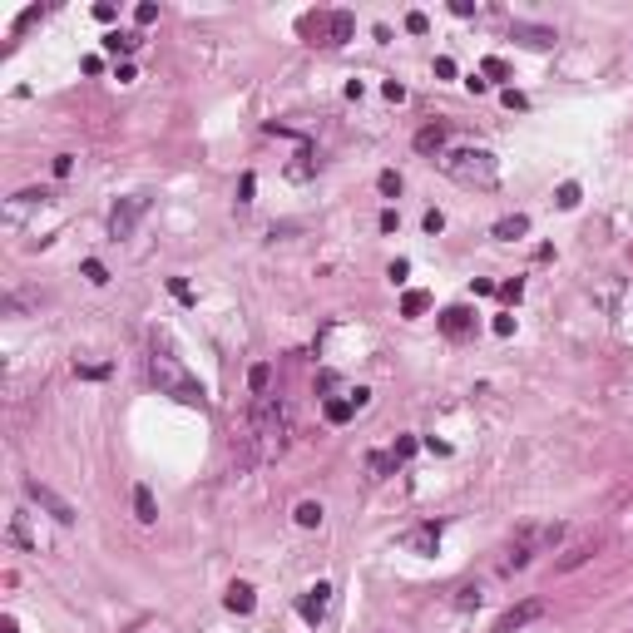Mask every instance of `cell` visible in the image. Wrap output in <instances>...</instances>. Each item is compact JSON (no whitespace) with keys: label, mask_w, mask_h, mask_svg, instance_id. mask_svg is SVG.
I'll use <instances>...</instances> for the list:
<instances>
[{"label":"cell","mask_w":633,"mask_h":633,"mask_svg":"<svg viewBox=\"0 0 633 633\" xmlns=\"http://www.w3.org/2000/svg\"><path fill=\"white\" fill-rule=\"evenodd\" d=\"M500 297H505V302H520V297H525V282H520V277L505 282V287H500Z\"/></svg>","instance_id":"32"},{"label":"cell","mask_w":633,"mask_h":633,"mask_svg":"<svg viewBox=\"0 0 633 633\" xmlns=\"http://www.w3.org/2000/svg\"><path fill=\"white\" fill-rule=\"evenodd\" d=\"M134 520L139 525H158V505H154V490L149 485H134Z\"/></svg>","instance_id":"13"},{"label":"cell","mask_w":633,"mask_h":633,"mask_svg":"<svg viewBox=\"0 0 633 633\" xmlns=\"http://www.w3.org/2000/svg\"><path fill=\"white\" fill-rule=\"evenodd\" d=\"M10 539H15V544H30V530H25V514H15V520H10Z\"/></svg>","instance_id":"35"},{"label":"cell","mask_w":633,"mask_h":633,"mask_svg":"<svg viewBox=\"0 0 633 633\" xmlns=\"http://www.w3.org/2000/svg\"><path fill=\"white\" fill-rule=\"evenodd\" d=\"M144 45V35H134V30H114V35H104V50L109 54H134Z\"/></svg>","instance_id":"17"},{"label":"cell","mask_w":633,"mask_h":633,"mask_svg":"<svg viewBox=\"0 0 633 633\" xmlns=\"http://www.w3.org/2000/svg\"><path fill=\"white\" fill-rule=\"evenodd\" d=\"M500 99H505V109H530V99H525V94H514V89H505Z\"/></svg>","instance_id":"40"},{"label":"cell","mask_w":633,"mask_h":633,"mask_svg":"<svg viewBox=\"0 0 633 633\" xmlns=\"http://www.w3.org/2000/svg\"><path fill=\"white\" fill-rule=\"evenodd\" d=\"M391 455H396V460H406V455H416V440H411V435H401V440H396V450H391Z\"/></svg>","instance_id":"38"},{"label":"cell","mask_w":633,"mask_h":633,"mask_svg":"<svg viewBox=\"0 0 633 633\" xmlns=\"http://www.w3.org/2000/svg\"><path fill=\"white\" fill-rule=\"evenodd\" d=\"M149 376L158 381V391H163V396L184 401V406H203V401H208V396H203V386L184 371V362H179L174 352H168V347H158V341H154V357H149Z\"/></svg>","instance_id":"3"},{"label":"cell","mask_w":633,"mask_h":633,"mask_svg":"<svg viewBox=\"0 0 633 633\" xmlns=\"http://www.w3.org/2000/svg\"><path fill=\"white\" fill-rule=\"evenodd\" d=\"M25 500H30V505H40V509L50 514V520H60V525H75V520H80V514H75V505H70L65 495H54V490H50L45 480H35V475H25Z\"/></svg>","instance_id":"6"},{"label":"cell","mask_w":633,"mask_h":633,"mask_svg":"<svg viewBox=\"0 0 633 633\" xmlns=\"http://www.w3.org/2000/svg\"><path fill=\"white\" fill-rule=\"evenodd\" d=\"M114 80H119V84H134L139 75H134V65H119V70H114Z\"/></svg>","instance_id":"46"},{"label":"cell","mask_w":633,"mask_h":633,"mask_svg":"<svg viewBox=\"0 0 633 633\" xmlns=\"http://www.w3.org/2000/svg\"><path fill=\"white\" fill-rule=\"evenodd\" d=\"M470 327H475L470 307H445V312H440V332H445V336H466Z\"/></svg>","instance_id":"12"},{"label":"cell","mask_w":633,"mask_h":633,"mask_svg":"<svg viewBox=\"0 0 633 633\" xmlns=\"http://www.w3.org/2000/svg\"><path fill=\"white\" fill-rule=\"evenodd\" d=\"M525 233H530V218H525V213H509V218L495 223V238H500V243H514V238H525Z\"/></svg>","instance_id":"14"},{"label":"cell","mask_w":633,"mask_h":633,"mask_svg":"<svg viewBox=\"0 0 633 633\" xmlns=\"http://www.w3.org/2000/svg\"><path fill=\"white\" fill-rule=\"evenodd\" d=\"M440 228H445V213L431 208V213H426V233H440Z\"/></svg>","instance_id":"41"},{"label":"cell","mask_w":633,"mask_h":633,"mask_svg":"<svg viewBox=\"0 0 633 633\" xmlns=\"http://www.w3.org/2000/svg\"><path fill=\"white\" fill-rule=\"evenodd\" d=\"M84 277H89L94 287H104V282H109V267H104L99 258H89V262H84Z\"/></svg>","instance_id":"28"},{"label":"cell","mask_w":633,"mask_h":633,"mask_svg":"<svg viewBox=\"0 0 633 633\" xmlns=\"http://www.w3.org/2000/svg\"><path fill=\"white\" fill-rule=\"evenodd\" d=\"M396 228H401V218H396V208H386L381 213V233H396Z\"/></svg>","instance_id":"44"},{"label":"cell","mask_w":633,"mask_h":633,"mask_svg":"<svg viewBox=\"0 0 633 633\" xmlns=\"http://www.w3.org/2000/svg\"><path fill=\"white\" fill-rule=\"evenodd\" d=\"M416 149H421V154H435V158H440V154H445V124H426V129L416 134Z\"/></svg>","instance_id":"15"},{"label":"cell","mask_w":633,"mask_h":633,"mask_svg":"<svg viewBox=\"0 0 633 633\" xmlns=\"http://www.w3.org/2000/svg\"><path fill=\"white\" fill-rule=\"evenodd\" d=\"M435 80H455V60H445V54H440V60H435Z\"/></svg>","instance_id":"43"},{"label":"cell","mask_w":633,"mask_h":633,"mask_svg":"<svg viewBox=\"0 0 633 633\" xmlns=\"http://www.w3.org/2000/svg\"><path fill=\"white\" fill-rule=\"evenodd\" d=\"M292 520H297L302 530H317V525H322V505H317V500H302V505L292 509Z\"/></svg>","instance_id":"22"},{"label":"cell","mask_w":633,"mask_h":633,"mask_svg":"<svg viewBox=\"0 0 633 633\" xmlns=\"http://www.w3.org/2000/svg\"><path fill=\"white\" fill-rule=\"evenodd\" d=\"M535 618H544V604H539V599H525V604H514V609L495 623V633H520V628H530Z\"/></svg>","instance_id":"9"},{"label":"cell","mask_w":633,"mask_h":633,"mask_svg":"<svg viewBox=\"0 0 633 633\" xmlns=\"http://www.w3.org/2000/svg\"><path fill=\"white\" fill-rule=\"evenodd\" d=\"M599 544H604L599 535H589V539H579V544H569V549H564V554L554 559V569H559V574H574L579 564H589V559L599 554Z\"/></svg>","instance_id":"10"},{"label":"cell","mask_w":633,"mask_h":633,"mask_svg":"<svg viewBox=\"0 0 633 633\" xmlns=\"http://www.w3.org/2000/svg\"><path fill=\"white\" fill-rule=\"evenodd\" d=\"M381 94H386L391 104H401V99H406V84H401V80H386V84H381Z\"/></svg>","instance_id":"33"},{"label":"cell","mask_w":633,"mask_h":633,"mask_svg":"<svg viewBox=\"0 0 633 633\" xmlns=\"http://www.w3.org/2000/svg\"><path fill=\"white\" fill-rule=\"evenodd\" d=\"M75 376H80V381H104L109 366H75Z\"/></svg>","instance_id":"37"},{"label":"cell","mask_w":633,"mask_h":633,"mask_svg":"<svg viewBox=\"0 0 633 633\" xmlns=\"http://www.w3.org/2000/svg\"><path fill=\"white\" fill-rule=\"evenodd\" d=\"M322 416H327L332 426H347V421L357 416V406H352V396H332L327 406H322Z\"/></svg>","instance_id":"18"},{"label":"cell","mask_w":633,"mask_h":633,"mask_svg":"<svg viewBox=\"0 0 633 633\" xmlns=\"http://www.w3.org/2000/svg\"><path fill=\"white\" fill-rule=\"evenodd\" d=\"M559 539H564V525L559 520H549V525H520L509 535V544H505V559H500V569L505 574H514V569H530L535 564V554H549V549H559Z\"/></svg>","instance_id":"2"},{"label":"cell","mask_w":633,"mask_h":633,"mask_svg":"<svg viewBox=\"0 0 633 633\" xmlns=\"http://www.w3.org/2000/svg\"><path fill=\"white\" fill-rule=\"evenodd\" d=\"M440 174L466 184V188H495L500 184V158L490 149H445L440 154Z\"/></svg>","instance_id":"1"},{"label":"cell","mask_w":633,"mask_h":633,"mask_svg":"<svg viewBox=\"0 0 633 633\" xmlns=\"http://www.w3.org/2000/svg\"><path fill=\"white\" fill-rule=\"evenodd\" d=\"M480 599H485V594H480V584H460V589L450 594V604H455V609H475Z\"/></svg>","instance_id":"23"},{"label":"cell","mask_w":633,"mask_h":633,"mask_svg":"<svg viewBox=\"0 0 633 633\" xmlns=\"http://www.w3.org/2000/svg\"><path fill=\"white\" fill-rule=\"evenodd\" d=\"M509 332H514V317H509V312H505V317H495V336H509Z\"/></svg>","instance_id":"45"},{"label":"cell","mask_w":633,"mask_h":633,"mask_svg":"<svg viewBox=\"0 0 633 633\" xmlns=\"http://www.w3.org/2000/svg\"><path fill=\"white\" fill-rule=\"evenodd\" d=\"M248 391H253V396H272V366H267V362H258V366L248 371Z\"/></svg>","instance_id":"20"},{"label":"cell","mask_w":633,"mask_h":633,"mask_svg":"<svg viewBox=\"0 0 633 633\" xmlns=\"http://www.w3.org/2000/svg\"><path fill=\"white\" fill-rule=\"evenodd\" d=\"M168 292H174L184 307H193V292H188V282H184V277H168Z\"/></svg>","instance_id":"29"},{"label":"cell","mask_w":633,"mask_h":633,"mask_svg":"<svg viewBox=\"0 0 633 633\" xmlns=\"http://www.w3.org/2000/svg\"><path fill=\"white\" fill-rule=\"evenodd\" d=\"M0 633H20V628H15V618H0Z\"/></svg>","instance_id":"47"},{"label":"cell","mask_w":633,"mask_h":633,"mask_svg":"<svg viewBox=\"0 0 633 633\" xmlns=\"http://www.w3.org/2000/svg\"><path fill=\"white\" fill-rule=\"evenodd\" d=\"M327 609H332V584H312V589H307V594L297 599V613H302V618H307L312 628H317V623L327 618Z\"/></svg>","instance_id":"8"},{"label":"cell","mask_w":633,"mask_h":633,"mask_svg":"<svg viewBox=\"0 0 633 633\" xmlns=\"http://www.w3.org/2000/svg\"><path fill=\"white\" fill-rule=\"evenodd\" d=\"M248 435L258 445V455H277L287 445V411L277 396H258L253 411H248Z\"/></svg>","instance_id":"4"},{"label":"cell","mask_w":633,"mask_h":633,"mask_svg":"<svg viewBox=\"0 0 633 633\" xmlns=\"http://www.w3.org/2000/svg\"><path fill=\"white\" fill-rule=\"evenodd\" d=\"M554 203H559V208H579V184H559Z\"/></svg>","instance_id":"26"},{"label":"cell","mask_w":633,"mask_h":633,"mask_svg":"<svg viewBox=\"0 0 633 633\" xmlns=\"http://www.w3.org/2000/svg\"><path fill=\"white\" fill-rule=\"evenodd\" d=\"M509 40H525L530 50H549L559 35L549 30V25H530V20H509Z\"/></svg>","instance_id":"11"},{"label":"cell","mask_w":633,"mask_h":633,"mask_svg":"<svg viewBox=\"0 0 633 633\" xmlns=\"http://www.w3.org/2000/svg\"><path fill=\"white\" fill-rule=\"evenodd\" d=\"M376 188H381L386 198H396V193H401V174H396V168H386V174L376 179Z\"/></svg>","instance_id":"27"},{"label":"cell","mask_w":633,"mask_h":633,"mask_svg":"<svg viewBox=\"0 0 633 633\" xmlns=\"http://www.w3.org/2000/svg\"><path fill=\"white\" fill-rule=\"evenodd\" d=\"M450 15H460V20L475 15V0H450Z\"/></svg>","instance_id":"42"},{"label":"cell","mask_w":633,"mask_h":633,"mask_svg":"<svg viewBox=\"0 0 633 633\" xmlns=\"http://www.w3.org/2000/svg\"><path fill=\"white\" fill-rule=\"evenodd\" d=\"M253 188H258V179L243 174V179H238V203H253Z\"/></svg>","instance_id":"36"},{"label":"cell","mask_w":633,"mask_h":633,"mask_svg":"<svg viewBox=\"0 0 633 633\" xmlns=\"http://www.w3.org/2000/svg\"><path fill=\"white\" fill-rule=\"evenodd\" d=\"M406 272H411V262H401V258L386 267V277H391V282H406Z\"/></svg>","instance_id":"39"},{"label":"cell","mask_w":633,"mask_h":633,"mask_svg":"<svg viewBox=\"0 0 633 633\" xmlns=\"http://www.w3.org/2000/svg\"><path fill=\"white\" fill-rule=\"evenodd\" d=\"M134 20H139V25H154V20H158V6H154V0H144V6L134 10Z\"/></svg>","instance_id":"34"},{"label":"cell","mask_w":633,"mask_h":633,"mask_svg":"<svg viewBox=\"0 0 633 633\" xmlns=\"http://www.w3.org/2000/svg\"><path fill=\"white\" fill-rule=\"evenodd\" d=\"M149 213V198L144 193H134V198H119L109 208V238L114 243H124V238H134V228H139V218Z\"/></svg>","instance_id":"7"},{"label":"cell","mask_w":633,"mask_h":633,"mask_svg":"<svg viewBox=\"0 0 633 633\" xmlns=\"http://www.w3.org/2000/svg\"><path fill=\"white\" fill-rule=\"evenodd\" d=\"M75 174V154H54V179H70Z\"/></svg>","instance_id":"30"},{"label":"cell","mask_w":633,"mask_h":633,"mask_svg":"<svg viewBox=\"0 0 633 633\" xmlns=\"http://www.w3.org/2000/svg\"><path fill=\"white\" fill-rule=\"evenodd\" d=\"M480 75L485 80H509V65L500 60V54H490V60H480Z\"/></svg>","instance_id":"25"},{"label":"cell","mask_w":633,"mask_h":633,"mask_svg":"<svg viewBox=\"0 0 633 633\" xmlns=\"http://www.w3.org/2000/svg\"><path fill=\"white\" fill-rule=\"evenodd\" d=\"M366 470H371V480H386V475L396 470V455H391V450H371V455H366Z\"/></svg>","instance_id":"21"},{"label":"cell","mask_w":633,"mask_h":633,"mask_svg":"<svg viewBox=\"0 0 633 633\" xmlns=\"http://www.w3.org/2000/svg\"><path fill=\"white\" fill-rule=\"evenodd\" d=\"M223 604L233 609V613H253V609H258V594H253V584H233Z\"/></svg>","instance_id":"19"},{"label":"cell","mask_w":633,"mask_h":633,"mask_svg":"<svg viewBox=\"0 0 633 633\" xmlns=\"http://www.w3.org/2000/svg\"><path fill=\"white\" fill-rule=\"evenodd\" d=\"M352 30H357L352 10H327V15H307L302 20V35H312V45H347Z\"/></svg>","instance_id":"5"},{"label":"cell","mask_w":633,"mask_h":633,"mask_svg":"<svg viewBox=\"0 0 633 633\" xmlns=\"http://www.w3.org/2000/svg\"><path fill=\"white\" fill-rule=\"evenodd\" d=\"M435 544H440V525H421L406 535V549H416V554H431Z\"/></svg>","instance_id":"16"},{"label":"cell","mask_w":633,"mask_h":633,"mask_svg":"<svg viewBox=\"0 0 633 633\" xmlns=\"http://www.w3.org/2000/svg\"><path fill=\"white\" fill-rule=\"evenodd\" d=\"M426 307H431V292H406L401 297V317H421Z\"/></svg>","instance_id":"24"},{"label":"cell","mask_w":633,"mask_h":633,"mask_svg":"<svg viewBox=\"0 0 633 633\" xmlns=\"http://www.w3.org/2000/svg\"><path fill=\"white\" fill-rule=\"evenodd\" d=\"M406 30H411V35H426V30H431L426 10H411V15H406Z\"/></svg>","instance_id":"31"}]
</instances>
